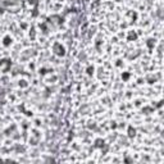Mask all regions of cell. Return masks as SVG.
<instances>
[{
    "label": "cell",
    "mask_w": 164,
    "mask_h": 164,
    "mask_svg": "<svg viewBox=\"0 0 164 164\" xmlns=\"http://www.w3.org/2000/svg\"><path fill=\"white\" fill-rule=\"evenodd\" d=\"M23 4V0H0V10L18 12Z\"/></svg>",
    "instance_id": "obj_1"
},
{
    "label": "cell",
    "mask_w": 164,
    "mask_h": 164,
    "mask_svg": "<svg viewBox=\"0 0 164 164\" xmlns=\"http://www.w3.org/2000/svg\"><path fill=\"white\" fill-rule=\"evenodd\" d=\"M53 50H54V53L56 54V55H59V56H63L65 54V50H64V48L60 45L59 42H55L54 44V46H53Z\"/></svg>",
    "instance_id": "obj_2"
},
{
    "label": "cell",
    "mask_w": 164,
    "mask_h": 164,
    "mask_svg": "<svg viewBox=\"0 0 164 164\" xmlns=\"http://www.w3.org/2000/svg\"><path fill=\"white\" fill-rule=\"evenodd\" d=\"M10 65H12V62H10L9 59H3V60L0 62V71L8 72V71L10 69Z\"/></svg>",
    "instance_id": "obj_3"
},
{
    "label": "cell",
    "mask_w": 164,
    "mask_h": 164,
    "mask_svg": "<svg viewBox=\"0 0 164 164\" xmlns=\"http://www.w3.org/2000/svg\"><path fill=\"white\" fill-rule=\"evenodd\" d=\"M62 17H59V15H51V17L48 18V23H51V24H55V26H59V24H62Z\"/></svg>",
    "instance_id": "obj_4"
},
{
    "label": "cell",
    "mask_w": 164,
    "mask_h": 164,
    "mask_svg": "<svg viewBox=\"0 0 164 164\" xmlns=\"http://www.w3.org/2000/svg\"><path fill=\"white\" fill-rule=\"evenodd\" d=\"M135 135H136V130L133 127H128V136L130 137H135Z\"/></svg>",
    "instance_id": "obj_5"
},
{
    "label": "cell",
    "mask_w": 164,
    "mask_h": 164,
    "mask_svg": "<svg viewBox=\"0 0 164 164\" xmlns=\"http://www.w3.org/2000/svg\"><path fill=\"white\" fill-rule=\"evenodd\" d=\"M95 146H96V147H103V146H104V141L101 140V138H97V140H96V144H95Z\"/></svg>",
    "instance_id": "obj_6"
},
{
    "label": "cell",
    "mask_w": 164,
    "mask_h": 164,
    "mask_svg": "<svg viewBox=\"0 0 164 164\" xmlns=\"http://www.w3.org/2000/svg\"><path fill=\"white\" fill-rule=\"evenodd\" d=\"M136 37H137V35L135 34V32H130V35H128V40L130 41H132V40H135Z\"/></svg>",
    "instance_id": "obj_7"
},
{
    "label": "cell",
    "mask_w": 164,
    "mask_h": 164,
    "mask_svg": "<svg viewBox=\"0 0 164 164\" xmlns=\"http://www.w3.org/2000/svg\"><path fill=\"white\" fill-rule=\"evenodd\" d=\"M147 46H149V49H153V46H154V40L153 39L147 40Z\"/></svg>",
    "instance_id": "obj_8"
},
{
    "label": "cell",
    "mask_w": 164,
    "mask_h": 164,
    "mask_svg": "<svg viewBox=\"0 0 164 164\" xmlns=\"http://www.w3.org/2000/svg\"><path fill=\"white\" fill-rule=\"evenodd\" d=\"M10 41H12V40H10V37H9V36H7V37L4 39V45H5V46H8V45L10 44Z\"/></svg>",
    "instance_id": "obj_9"
},
{
    "label": "cell",
    "mask_w": 164,
    "mask_h": 164,
    "mask_svg": "<svg viewBox=\"0 0 164 164\" xmlns=\"http://www.w3.org/2000/svg\"><path fill=\"white\" fill-rule=\"evenodd\" d=\"M0 99H4V89H3L1 86H0Z\"/></svg>",
    "instance_id": "obj_10"
},
{
    "label": "cell",
    "mask_w": 164,
    "mask_h": 164,
    "mask_svg": "<svg viewBox=\"0 0 164 164\" xmlns=\"http://www.w3.org/2000/svg\"><path fill=\"white\" fill-rule=\"evenodd\" d=\"M92 72H94V68H92V67L87 68V73H89V75H92Z\"/></svg>",
    "instance_id": "obj_11"
},
{
    "label": "cell",
    "mask_w": 164,
    "mask_h": 164,
    "mask_svg": "<svg viewBox=\"0 0 164 164\" xmlns=\"http://www.w3.org/2000/svg\"><path fill=\"white\" fill-rule=\"evenodd\" d=\"M122 77H123V80H128V77H130V75H128V73H124V75H123Z\"/></svg>",
    "instance_id": "obj_12"
},
{
    "label": "cell",
    "mask_w": 164,
    "mask_h": 164,
    "mask_svg": "<svg viewBox=\"0 0 164 164\" xmlns=\"http://www.w3.org/2000/svg\"><path fill=\"white\" fill-rule=\"evenodd\" d=\"M147 80H149V83H154L155 78H153V77H149V78H147Z\"/></svg>",
    "instance_id": "obj_13"
},
{
    "label": "cell",
    "mask_w": 164,
    "mask_h": 164,
    "mask_svg": "<svg viewBox=\"0 0 164 164\" xmlns=\"http://www.w3.org/2000/svg\"><path fill=\"white\" fill-rule=\"evenodd\" d=\"M153 109L151 108H144V112H151Z\"/></svg>",
    "instance_id": "obj_14"
}]
</instances>
